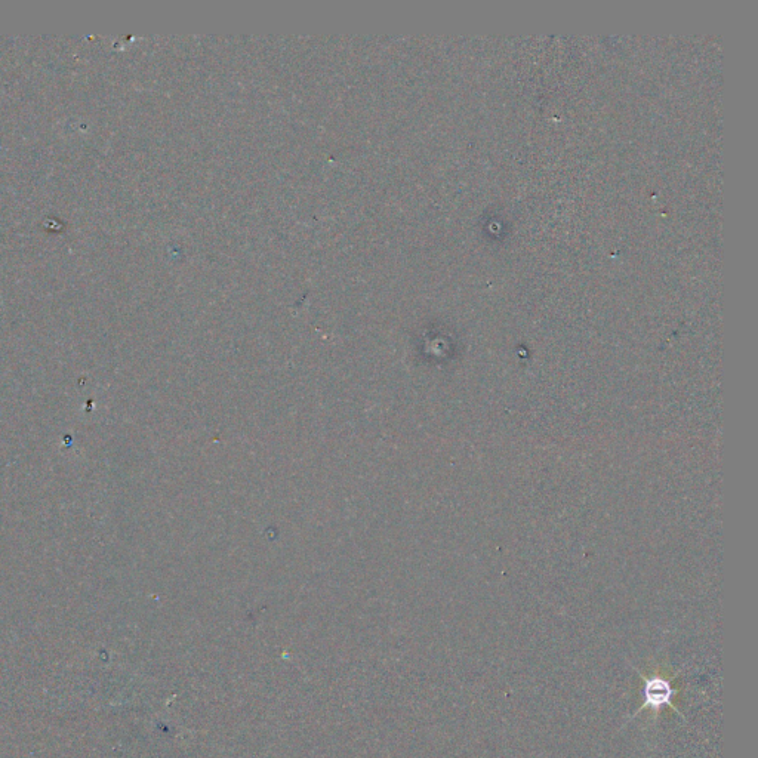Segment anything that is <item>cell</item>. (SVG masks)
<instances>
[{
  "label": "cell",
  "mask_w": 758,
  "mask_h": 758,
  "mask_svg": "<svg viewBox=\"0 0 758 758\" xmlns=\"http://www.w3.org/2000/svg\"><path fill=\"white\" fill-rule=\"evenodd\" d=\"M636 671L639 673V670ZM640 679L645 682V704L639 708V711H637L633 717L642 713L646 708H652V710L658 711L662 705H670L676 713H679L680 716H682V713L677 710L676 705L671 701V698L676 695V690L671 687V684L667 679H662V677H645L643 674H640ZM633 717H631V719H633Z\"/></svg>",
  "instance_id": "obj_1"
}]
</instances>
